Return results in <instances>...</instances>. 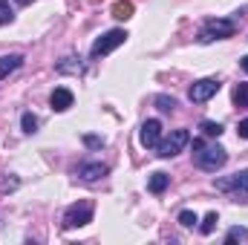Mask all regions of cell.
<instances>
[{"label": "cell", "instance_id": "obj_20", "mask_svg": "<svg viewBox=\"0 0 248 245\" xmlns=\"http://www.w3.org/2000/svg\"><path fill=\"white\" fill-rule=\"evenodd\" d=\"M20 127H23V133H38V119L32 116V113H23V119H20Z\"/></svg>", "mask_w": 248, "mask_h": 245}, {"label": "cell", "instance_id": "obj_27", "mask_svg": "<svg viewBox=\"0 0 248 245\" xmlns=\"http://www.w3.org/2000/svg\"><path fill=\"white\" fill-rule=\"evenodd\" d=\"M17 6H29V3H35V0H15Z\"/></svg>", "mask_w": 248, "mask_h": 245}, {"label": "cell", "instance_id": "obj_18", "mask_svg": "<svg viewBox=\"0 0 248 245\" xmlns=\"http://www.w3.org/2000/svg\"><path fill=\"white\" fill-rule=\"evenodd\" d=\"M217 222H219V216H217V214L211 211V214H208V216L202 219V225H199V231H202V234L208 237V234H214V228H217Z\"/></svg>", "mask_w": 248, "mask_h": 245}, {"label": "cell", "instance_id": "obj_11", "mask_svg": "<svg viewBox=\"0 0 248 245\" xmlns=\"http://www.w3.org/2000/svg\"><path fill=\"white\" fill-rule=\"evenodd\" d=\"M23 63V55H3L0 58V78H6L9 72H15Z\"/></svg>", "mask_w": 248, "mask_h": 245}, {"label": "cell", "instance_id": "obj_9", "mask_svg": "<svg viewBox=\"0 0 248 245\" xmlns=\"http://www.w3.org/2000/svg\"><path fill=\"white\" fill-rule=\"evenodd\" d=\"M107 173H110V168L101 165V162H84V165H78V170H75V176H81L84 182H98V179H104Z\"/></svg>", "mask_w": 248, "mask_h": 245}, {"label": "cell", "instance_id": "obj_13", "mask_svg": "<svg viewBox=\"0 0 248 245\" xmlns=\"http://www.w3.org/2000/svg\"><path fill=\"white\" fill-rule=\"evenodd\" d=\"M168 184H170V176H168V173H162V170H156V173L147 179V187H150L153 193H162Z\"/></svg>", "mask_w": 248, "mask_h": 245}, {"label": "cell", "instance_id": "obj_12", "mask_svg": "<svg viewBox=\"0 0 248 245\" xmlns=\"http://www.w3.org/2000/svg\"><path fill=\"white\" fill-rule=\"evenodd\" d=\"M113 17L116 20H130L133 17V3L130 0H116L113 3Z\"/></svg>", "mask_w": 248, "mask_h": 245}, {"label": "cell", "instance_id": "obj_7", "mask_svg": "<svg viewBox=\"0 0 248 245\" xmlns=\"http://www.w3.org/2000/svg\"><path fill=\"white\" fill-rule=\"evenodd\" d=\"M159 138H162V122H159V119H147V122L141 124V133H139V141H141V147H147V150H156Z\"/></svg>", "mask_w": 248, "mask_h": 245}, {"label": "cell", "instance_id": "obj_17", "mask_svg": "<svg viewBox=\"0 0 248 245\" xmlns=\"http://www.w3.org/2000/svg\"><path fill=\"white\" fill-rule=\"evenodd\" d=\"M156 107H159L162 113H173V110H176V98H170V95H156Z\"/></svg>", "mask_w": 248, "mask_h": 245}, {"label": "cell", "instance_id": "obj_10", "mask_svg": "<svg viewBox=\"0 0 248 245\" xmlns=\"http://www.w3.org/2000/svg\"><path fill=\"white\" fill-rule=\"evenodd\" d=\"M72 101H75V95H72L66 87H58V90L49 95V104H52V110H55V113H63V110H69V107H72Z\"/></svg>", "mask_w": 248, "mask_h": 245}, {"label": "cell", "instance_id": "obj_21", "mask_svg": "<svg viewBox=\"0 0 248 245\" xmlns=\"http://www.w3.org/2000/svg\"><path fill=\"white\" fill-rule=\"evenodd\" d=\"M202 133L211 136V138H219L222 136V124L219 122H202Z\"/></svg>", "mask_w": 248, "mask_h": 245}, {"label": "cell", "instance_id": "obj_1", "mask_svg": "<svg viewBox=\"0 0 248 245\" xmlns=\"http://www.w3.org/2000/svg\"><path fill=\"white\" fill-rule=\"evenodd\" d=\"M237 32V23L234 20H228V17H211V20H205L202 23V29H199V44H214V41H225V38H231Z\"/></svg>", "mask_w": 248, "mask_h": 245}, {"label": "cell", "instance_id": "obj_8", "mask_svg": "<svg viewBox=\"0 0 248 245\" xmlns=\"http://www.w3.org/2000/svg\"><path fill=\"white\" fill-rule=\"evenodd\" d=\"M217 190H234V193H248V170H240L234 176H225V179H217Z\"/></svg>", "mask_w": 248, "mask_h": 245}, {"label": "cell", "instance_id": "obj_19", "mask_svg": "<svg viewBox=\"0 0 248 245\" xmlns=\"http://www.w3.org/2000/svg\"><path fill=\"white\" fill-rule=\"evenodd\" d=\"M12 20H15V9L9 6V0H0V26H6Z\"/></svg>", "mask_w": 248, "mask_h": 245}, {"label": "cell", "instance_id": "obj_6", "mask_svg": "<svg viewBox=\"0 0 248 245\" xmlns=\"http://www.w3.org/2000/svg\"><path fill=\"white\" fill-rule=\"evenodd\" d=\"M219 92V81L217 78H202V81H196L190 90H187V98L193 101V104H205L208 98H214Z\"/></svg>", "mask_w": 248, "mask_h": 245}, {"label": "cell", "instance_id": "obj_24", "mask_svg": "<svg viewBox=\"0 0 248 245\" xmlns=\"http://www.w3.org/2000/svg\"><path fill=\"white\" fill-rule=\"evenodd\" d=\"M237 133H240V138H248V119H243L237 124Z\"/></svg>", "mask_w": 248, "mask_h": 245}, {"label": "cell", "instance_id": "obj_16", "mask_svg": "<svg viewBox=\"0 0 248 245\" xmlns=\"http://www.w3.org/2000/svg\"><path fill=\"white\" fill-rule=\"evenodd\" d=\"M225 243H248V228H231L228 234H225Z\"/></svg>", "mask_w": 248, "mask_h": 245}, {"label": "cell", "instance_id": "obj_14", "mask_svg": "<svg viewBox=\"0 0 248 245\" xmlns=\"http://www.w3.org/2000/svg\"><path fill=\"white\" fill-rule=\"evenodd\" d=\"M58 72L61 75H66V72H84V63H81V58H75V55H69V58H63L61 63H58Z\"/></svg>", "mask_w": 248, "mask_h": 245}, {"label": "cell", "instance_id": "obj_25", "mask_svg": "<svg viewBox=\"0 0 248 245\" xmlns=\"http://www.w3.org/2000/svg\"><path fill=\"white\" fill-rule=\"evenodd\" d=\"M202 147H205V141H202V138H193V156H196Z\"/></svg>", "mask_w": 248, "mask_h": 245}, {"label": "cell", "instance_id": "obj_3", "mask_svg": "<svg viewBox=\"0 0 248 245\" xmlns=\"http://www.w3.org/2000/svg\"><path fill=\"white\" fill-rule=\"evenodd\" d=\"M90 222H93V202L90 199H81V202L69 205L66 214H63V228H84Z\"/></svg>", "mask_w": 248, "mask_h": 245}, {"label": "cell", "instance_id": "obj_22", "mask_svg": "<svg viewBox=\"0 0 248 245\" xmlns=\"http://www.w3.org/2000/svg\"><path fill=\"white\" fill-rule=\"evenodd\" d=\"M196 222H199V219H196L193 211H182V214H179V225H182V228H193Z\"/></svg>", "mask_w": 248, "mask_h": 245}, {"label": "cell", "instance_id": "obj_23", "mask_svg": "<svg viewBox=\"0 0 248 245\" xmlns=\"http://www.w3.org/2000/svg\"><path fill=\"white\" fill-rule=\"evenodd\" d=\"M84 144H87V147H93V150H95V147H104V141H101L98 136H84Z\"/></svg>", "mask_w": 248, "mask_h": 245}, {"label": "cell", "instance_id": "obj_26", "mask_svg": "<svg viewBox=\"0 0 248 245\" xmlns=\"http://www.w3.org/2000/svg\"><path fill=\"white\" fill-rule=\"evenodd\" d=\"M240 66H243V69L248 72V55H246V58H240Z\"/></svg>", "mask_w": 248, "mask_h": 245}, {"label": "cell", "instance_id": "obj_4", "mask_svg": "<svg viewBox=\"0 0 248 245\" xmlns=\"http://www.w3.org/2000/svg\"><path fill=\"white\" fill-rule=\"evenodd\" d=\"M124 41H127V32H124V29H110V32H104L101 38H95L90 55H93V58H104V55H110L113 49H119Z\"/></svg>", "mask_w": 248, "mask_h": 245}, {"label": "cell", "instance_id": "obj_5", "mask_svg": "<svg viewBox=\"0 0 248 245\" xmlns=\"http://www.w3.org/2000/svg\"><path fill=\"white\" fill-rule=\"evenodd\" d=\"M190 141V136H187V130H173L165 141H159L156 144V156H162V159H170V156H176V153H182L185 150V144Z\"/></svg>", "mask_w": 248, "mask_h": 245}, {"label": "cell", "instance_id": "obj_2", "mask_svg": "<svg viewBox=\"0 0 248 245\" xmlns=\"http://www.w3.org/2000/svg\"><path fill=\"white\" fill-rule=\"evenodd\" d=\"M225 162H228V153H225V147H219V144H205L199 153H196V165L202 168V170H208V173H217L219 168H225Z\"/></svg>", "mask_w": 248, "mask_h": 245}, {"label": "cell", "instance_id": "obj_15", "mask_svg": "<svg viewBox=\"0 0 248 245\" xmlns=\"http://www.w3.org/2000/svg\"><path fill=\"white\" fill-rule=\"evenodd\" d=\"M234 104L240 110H248V84H237L234 87Z\"/></svg>", "mask_w": 248, "mask_h": 245}]
</instances>
